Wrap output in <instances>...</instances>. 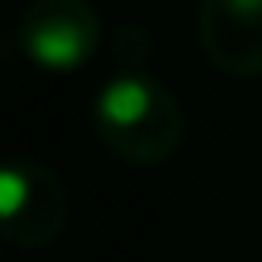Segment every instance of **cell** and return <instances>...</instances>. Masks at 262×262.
<instances>
[{
  "label": "cell",
  "instance_id": "cell-1",
  "mask_svg": "<svg viewBox=\"0 0 262 262\" xmlns=\"http://www.w3.org/2000/svg\"><path fill=\"white\" fill-rule=\"evenodd\" d=\"M93 135L127 166H158L178 150L185 116L173 93L143 70H120L100 85L89 108Z\"/></svg>",
  "mask_w": 262,
  "mask_h": 262
},
{
  "label": "cell",
  "instance_id": "cell-2",
  "mask_svg": "<svg viewBox=\"0 0 262 262\" xmlns=\"http://www.w3.org/2000/svg\"><path fill=\"white\" fill-rule=\"evenodd\" d=\"M66 189L39 158H8L0 173V231L12 247L39 251L66 231Z\"/></svg>",
  "mask_w": 262,
  "mask_h": 262
},
{
  "label": "cell",
  "instance_id": "cell-3",
  "mask_svg": "<svg viewBox=\"0 0 262 262\" xmlns=\"http://www.w3.org/2000/svg\"><path fill=\"white\" fill-rule=\"evenodd\" d=\"M19 50L47 74H74L100 47V16L89 0H31L16 27Z\"/></svg>",
  "mask_w": 262,
  "mask_h": 262
},
{
  "label": "cell",
  "instance_id": "cell-4",
  "mask_svg": "<svg viewBox=\"0 0 262 262\" xmlns=\"http://www.w3.org/2000/svg\"><path fill=\"white\" fill-rule=\"evenodd\" d=\"M196 39L228 77H262V0H201Z\"/></svg>",
  "mask_w": 262,
  "mask_h": 262
}]
</instances>
